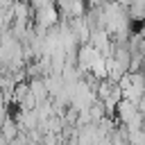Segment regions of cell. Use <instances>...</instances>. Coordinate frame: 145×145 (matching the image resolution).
Listing matches in <instances>:
<instances>
[{
	"label": "cell",
	"mask_w": 145,
	"mask_h": 145,
	"mask_svg": "<svg viewBox=\"0 0 145 145\" xmlns=\"http://www.w3.org/2000/svg\"><path fill=\"white\" fill-rule=\"evenodd\" d=\"M59 7H61L66 18H82V14H84L82 0H59Z\"/></svg>",
	"instance_id": "obj_1"
},
{
	"label": "cell",
	"mask_w": 145,
	"mask_h": 145,
	"mask_svg": "<svg viewBox=\"0 0 145 145\" xmlns=\"http://www.w3.org/2000/svg\"><path fill=\"white\" fill-rule=\"evenodd\" d=\"M0 134H2V131H0Z\"/></svg>",
	"instance_id": "obj_2"
}]
</instances>
